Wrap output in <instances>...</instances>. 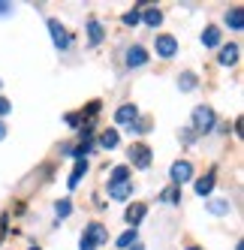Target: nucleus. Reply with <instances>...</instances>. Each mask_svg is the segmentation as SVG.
Segmentation results:
<instances>
[{
    "mask_svg": "<svg viewBox=\"0 0 244 250\" xmlns=\"http://www.w3.org/2000/svg\"><path fill=\"white\" fill-rule=\"evenodd\" d=\"M181 139H184V142H187V145H190V142H193V139H196V133H193V130H181Z\"/></svg>",
    "mask_w": 244,
    "mask_h": 250,
    "instance_id": "nucleus-27",
    "label": "nucleus"
},
{
    "mask_svg": "<svg viewBox=\"0 0 244 250\" xmlns=\"http://www.w3.org/2000/svg\"><path fill=\"white\" fill-rule=\"evenodd\" d=\"M84 175H88V160H79V163H76V169H73V175H69V187H76V184L81 181Z\"/></svg>",
    "mask_w": 244,
    "mask_h": 250,
    "instance_id": "nucleus-17",
    "label": "nucleus"
},
{
    "mask_svg": "<svg viewBox=\"0 0 244 250\" xmlns=\"http://www.w3.org/2000/svg\"><path fill=\"white\" fill-rule=\"evenodd\" d=\"M202 42H205L208 48H217V45H220V27H205Z\"/></svg>",
    "mask_w": 244,
    "mask_h": 250,
    "instance_id": "nucleus-15",
    "label": "nucleus"
},
{
    "mask_svg": "<svg viewBox=\"0 0 244 250\" xmlns=\"http://www.w3.org/2000/svg\"><path fill=\"white\" fill-rule=\"evenodd\" d=\"M109 241V232L102 229V223H91L88 229H84V235H81V247L79 250H94L97 244H106Z\"/></svg>",
    "mask_w": 244,
    "mask_h": 250,
    "instance_id": "nucleus-2",
    "label": "nucleus"
},
{
    "mask_svg": "<svg viewBox=\"0 0 244 250\" xmlns=\"http://www.w3.org/2000/svg\"><path fill=\"white\" fill-rule=\"evenodd\" d=\"M55 211H58V217H69V211H73V205H69V199H61V202L55 205Z\"/></svg>",
    "mask_w": 244,
    "mask_h": 250,
    "instance_id": "nucleus-25",
    "label": "nucleus"
},
{
    "mask_svg": "<svg viewBox=\"0 0 244 250\" xmlns=\"http://www.w3.org/2000/svg\"><path fill=\"white\" fill-rule=\"evenodd\" d=\"M3 235H6V217L0 220V238H3Z\"/></svg>",
    "mask_w": 244,
    "mask_h": 250,
    "instance_id": "nucleus-30",
    "label": "nucleus"
},
{
    "mask_svg": "<svg viewBox=\"0 0 244 250\" xmlns=\"http://www.w3.org/2000/svg\"><path fill=\"white\" fill-rule=\"evenodd\" d=\"M0 84H3V82H0Z\"/></svg>",
    "mask_w": 244,
    "mask_h": 250,
    "instance_id": "nucleus-35",
    "label": "nucleus"
},
{
    "mask_svg": "<svg viewBox=\"0 0 244 250\" xmlns=\"http://www.w3.org/2000/svg\"><path fill=\"white\" fill-rule=\"evenodd\" d=\"M190 178H193V166H190L187 160H178V163H172V184H175V187L187 184Z\"/></svg>",
    "mask_w": 244,
    "mask_h": 250,
    "instance_id": "nucleus-5",
    "label": "nucleus"
},
{
    "mask_svg": "<svg viewBox=\"0 0 244 250\" xmlns=\"http://www.w3.org/2000/svg\"><path fill=\"white\" fill-rule=\"evenodd\" d=\"M109 193L115 196V199H127V196L133 193V184L124 181V184H109Z\"/></svg>",
    "mask_w": 244,
    "mask_h": 250,
    "instance_id": "nucleus-18",
    "label": "nucleus"
},
{
    "mask_svg": "<svg viewBox=\"0 0 244 250\" xmlns=\"http://www.w3.org/2000/svg\"><path fill=\"white\" fill-rule=\"evenodd\" d=\"M142 21H145L148 27H157V24L163 21V12H160V9H145V15H142Z\"/></svg>",
    "mask_w": 244,
    "mask_h": 250,
    "instance_id": "nucleus-20",
    "label": "nucleus"
},
{
    "mask_svg": "<svg viewBox=\"0 0 244 250\" xmlns=\"http://www.w3.org/2000/svg\"><path fill=\"white\" fill-rule=\"evenodd\" d=\"M102 37H106V33H102V24L100 21H88V40H91V45H100Z\"/></svg>",
    "mask_w": 244,
    "mask_h": 250,
    "instance_id": "nucleus-16",
    "label": "nucleus"
},
{
    "mask_svg": "<svg viewBox=\"0 0 244 250\" xmlns=\"http://www.w3.org/2000/svg\"><path fill=\"white\" fill-rule=\"evenodd\" d=\"M0 139H6V124H0Z\"/></svg>",
    "mask_w": 244,
    "mask_h": 250,
    "instance_id": "nucleus-31",
    "label": "nucleus"
},
{
    "mask_svg": "<svg viewBox=\"0 0 244 250\" xmlns=\"http://www.w3.org/2000/svg\"><path fill=\"white\" fill-rule=\"evenodd\" d=\"M130 250H142V244H139V241H136V244H133V247H130Z\"/></svg>",
    "mask_w": 244,
    "mask_h": 250,
    "instance_id": "nucleus-32",
    "label": "nucleus"
},
{
    "mask_svg": "<svg viewBox=\"0 0 244 250\" xmlns=\"http://www.w3.org/2000/svg\"><path fill=\"white\" fill-rule=\"evenodd\" d=\"M130 163L136 169H148L151 166V148L145 145V142H136V145L130 148Z\"/></svg>",
    "mask_w": 244,
    "mask_h": 250,
    "instance_id": "nucleus-4",
    "label": "nucleus"
},
{
    "mask_svg": "<svg viewBox=\"0 0 244 250\" xmlns=\"http://www.w3.org/2000/svg\"><path fill=\"white\" fill-rule=\"evenodd\" d=\"M84 115H76V112H69L66 115V124H69V127H79V121H81Z\"/></svg>",
    "mask_w": 244,
    "mask_h": 250,
    "instance_id": "nucleus-26",
    "label": "nucleus"
},
{
    "mask_svg": "<svg viewBox=\"0 0 244 250\" xmlns=\"http://www.w3.org/2000/svg\"><path fill=\"white\" fill-rule=\"evenodd\" d=\"M178 87H181V91H193V87H196V76L193 73H184L178 79Z\"/></svg>",
    "mask_w": 244,
    "mask_h": 250,
    "instance_id": "nucleus-23",
    "label": "nucleus"
},
{
    "mask_svg": "<svg viewBox=\"0 0 244 250\" xmlns=\"http://www.w3.org/2000/svg\"><path fill=\"white\" fill-rule=\"evenodd\" d=\"M208 211H211V214H226V211H229V202H223V199L208 202Z\"/></svg>",
    "mask_w": 244,
    "mask_h": 250,
    "instance_id": "nucleus-24",
    "label": "nucleus"
},
{
    "mask_svg": "<svg viewBox=\"0 0 244 250\" xmlns=\"http://www.w3.org/2000/svg\"><path fill=\"white\" fill-rule=\"evenodd\" d=\"M238 51H241V48H238L235 42H232V45H223V51L217 55V61H220L223 66H232V63L238 61Z\"/></svg>",
    "mask_w": 244,
    "mask_h": 250,
    "instance_id": "nucleus-11",
    "label": "nucleus"
},
{
    "mask_svg": "<svg viewBox=\"0 0 244 250\" xmlns=\"http://www.w3.org/2000/svg\"><path fill=\"white\" fill-rule=\"evenodd\" d=\"M214 184H217V175L208 172L205 178H199V181H196V193H199V196H208V193L214 190Z\"/></svg>",
    "mask_w": 244,
    "mask_h": 250,
    "instance_id": "nucleus-13",
    "label": "nucleus"
},
{
    "mask_svg": "<svg viewBox=\"0 0 244 250\" xmlns=\"http://www.w3.org/2000/svg\"><path fill=\"white\" fill-rule=\"evenodd\" d=\"M145 3H148V0H142L139 6H133L130 12H124V24H127V27H136L139 21H142V9H145Z\"/></svg>",
    "mask_w": 244,
    "mask_h": 250,
    "instance_id": "nucleus-14",
    "label": "nucleus"
},
{
    "mask_svg": "<svg viewBox=\"0 0 244 250\" xmlns=\"http://www.w3.org/2000/svg\"><path fill=\"white\" fill-rule=\"evenodd\" d=\"M127 178H130V169H127V166H115V169H112V181H109V184H124Z\"/></svg>",
    "mask_w": 244,
    "mask_h": 250,
    "instance_id": "nucleus-21",
    "label": "nucleus"
},
{
    "mask_svg": "<svg viewBox=\"0 0 244 250\" xmlns=\"http://www.w3.org/2000/svg\"><path fill=\"white\" fill-rule=\"evenodd\" d=\"M6 12H12V6L6 3V0H0V15H6Z\"/></svg>",
    "mask_w": 244,
    "mask_h": 250,
    "instance_id": "nucleus-29",
    "label": "nucleus"
},
{
    "mask_svg": "<svg viewBox=\"0 0 244 250\" xmlns=\"http://www.w3.org/2000/svg\"><path fill=\"white\" fill-rule=\"evenodd\" d=\"M30 250H40V247H30Z\"/></svg>",
    "mask_w": 244,
    "mask_h": 250,
    "instance_id": "nucleus-34",
    "label": "nucleus"
},
{
    "mask_svg": "<svg viewBox=\"0 0 244 250\" xmlns=\"http://www.w3.org/2000/svg\"><path fill=\"white\" fill-rule=\"evenodd\" d=\"M214 109L211 105H196L193 109V133H211L214 130Z\"/></svg>",
    "mask_w": 244,
    "mask_h": 250,
    "instance_id": "nucleus-1",
    "label": "nucleus"
},
{
    "mask_svg": "<svg viewBox=\"0 0 244 250\" xmlns=\"http://www.w3.org/2000/svg\"><path fill=\"white\" fill-rule=\"evenodd\" d=\"M133 244H136V229H127L124 235L118 238V247H121V250H130Z\"/></svg>",
    "mask_w": 244,
    "mask_h": 250,
    "instance_id": "nucleus-22",
    "label": "nucleus"
},
{
    "mask_svg": "<svg viewBox=\"0 0 244 250\" xmlns=\"http://www.w3.org/2000/svg\"><path fill=\"white\" fill-rule=\"evenodd\" d=\"M9 109H12V103H9V100H3V97H0V115H6Z\"/></svg>",
    "mask_w": 244,
    "mask_h": 250,
    "instance_id": "nucleus-28",
    "label": "nucleus"
},
{
    "mask_svg": "<svg viewBox=\"0 0 244 250\" xmlns=\"http://www.w3.org/2000/svg\"><path fill=\"white\" fill-rule=\"evenodd\" d=\"M190 250H202V247H190Z\"/></svg>",
    "mask_w": 244,
    "mask_h": 250,
    "instance_id": "nucleus-33",
    "label": "nucleus"
},
{
    "mask_svg": "<svg viewBox=\"0 0 244 250\" xmlns=\"http://www.w3.org/2000/svg\"><path fill=\"white\" fill-rule=\"evenodd\" d=\"M145 214H148V205H145V202H133V205L127 208V223L136 229L139 223H142V217H145Z\"/></svg>",
    "mask_w": 244,
    "mask_h": 250,
    "instance_id": "nucleus-8",
    "label": "nucleus"
},
{
    "mask_svg": "<svg viewBox=\"0 0 244 250\" xmlns=\"http://www.w3.org/2000/svg\"><path fill=\"white\" fill-rule=\"evenodd\" d=\"M136 118H139V109H136L133 103L121 105V109L115 112V124H121V127H133V124H136Z\"/></svg>",
    "mask_w": 244,
    "mask_h": 250,
    "instance_id": "nucleus-7",
    "label": "nucleus"
},
{
    "mask_svg": "<svg viewBox=\"0 0 244 250\" xmlns=\"http://www.w3.org/2000/svg\"><path fill=\"white\" fill-rule=\"evenodd\" d=\"M148 61V51L142 48V45H133L130 51H127V66H142Z\"/></svg>",
    "mask_w": 244,
    "mask_h": 250,
    "instance_id": "nucleus-10",
    "label": "nucleus"
},
{
    "mask_svg": "<svg viewBox=\"0 0 244 250\" xmlns=\"http://www.w3.org/2000/svg\"><path fill=\"white\" fill-rule=\"evenodd\" d=\"M118 142H121L118 130H102V133H100V148H106V151H115V148H118Z\"/></svg>",
    "mask_w": 244,
    "mask_h": 250,
    "instance_id": "nucleus-12",
    "label": "nucleus"
},
{
    "mask_svg": "<svg viewBox=\"0 0 244 250\" xmlns=\"http://www.w3.org/2000/svg\"><path fill=\"white\" fill-rule=\"evenodd\" d=\"M160 199H163V202H169V205H178V202H181V187H175V184H172L169 190H163V196H160Z\"/></svg>",
    "mask_w": 244,
    "mask_h": 250,
    "instance_id": "nucleus-19",
    "label": "nucleus"
},
{
    "mask_svg": "<svg viewBox=\"0 0 244 250\" xmlns=\"http://www.w3.org/2000/svg\"><path fill=\"white\" fill-rule=\"evenodd\" d=\"M226 24H229L232 30H244V9L241 6H232L229 12H226Z\"/></svg>",
    "mask_w": 244,
    "mask_h": 250,
    "instance_id": "nucleus-9",
    "label": "nucleus"
},
{
    "mask_svg": "<svg viewBox=\"0 0 244 250\" xmlns=\"http://www.w3.org/2000/svg\"><path fill=\"white\" fill-rule=\"evenodd\" d=\"M48 33H51V40H55V48H58V51H66L69 45H73V37H69V30H66L58 19H48Z\"/></svg>",
    "mask_w": 244,
    "mask_h": 250,
    "instance_id": "nucleus-3",
    "label": "nucleus"
},
{
    "mask_svg": "<svg viewBox=\"0 0 244 250\" xmlns=\"http://www.w3.org/2000/svg\"><path fill=\"white\" fill-rule=\"evenodd\" d=\"M154 48H157V55H160V58H172V55L178 51V40L169 37V33H160V37H157V42H154Z\"/></svg>",
    "mask_w": 244,
    "mask_h": 250,
    "instance_id": "nucleus-6",
    "label": "nucleus"
}]
</instances>
